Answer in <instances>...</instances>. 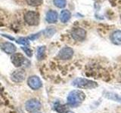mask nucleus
Listing matches in <instances>:
<instances>
[{
	"label": "nucleus",
	"mask_w": 121,
	"mask_h": 113,
	"mask_svg": "<svg viewBox=\"0 0 121 113\" xmlns=\"http://www.w3.org/2000/svg\"><path fill=\"white\" fill-rule=\"evenodd\" d=\"M27 85L31 89L38 90L42 87L43 83H42L41 79L38 76H36V75H32V76L28 78Z\"/></svg>",
	"instance_id": "obj_6"
},
{
	"label": "nucleus",
	"mask_w": 121,
	"mask_h": 113,
	"mask_svg": "<svg viewBox=\"0 0 121 113\" xmlns=\"http://www.w3.org/2000/svg\"><path fill=\"white\" fill-rule=\"evenodd\" d=\"M45 51H46V48L45 46H41L39 47L37 49V59L38 60H43L44 59L45 56Z\"/></svg>",
	"instance_id": "obj_15"
},
{
	"label": "nucleus",
	"mask_w": 121,
	"mask_h": 113,
	"mask_svg": "<svg viewBox=\"0 0 121 113\" xmlns=\"http://www.w3.org/2000/svg\"><path fill=\"white\" fill-rule=\"evenodd\" d=\"M58 17V14L55 11L50 10L46 14V20L49 24H54V23L57 22Z\"/></svg>",
	"instance_id": "obj_11"
},
{
	"label": "nucleus",
	"mask_w": 121,
	"mask_h": 113,
	"mask_svg": "<svg viewBox=\"0 0 121 113\" xmlns=\"http://www.w3.org/2000/svg\"><path fill=\"white\" fill-rule=\"evenodd\" d=\"M71 36L75 41H82L86 37V31L82 28H75L72 30Z\"/></svg>",
	"instance_id": "obj_5"
},
{
	"label": "nucleus",
	"mask_w": 121,
	"mask_h": 113,
	"mask_svg": "<svg viewBox=\"0 0 121 113\" xmlns=\"http://www.w3.org/2000/svg\"><path fill=\"white\" fill-rule=\"evenodd\" d=\"M26 78V73L24 69H17L14 71L11 75V79L14 82H21Z\"/></svg>",
	"instance_id": "obj_9"
},
{
	"label": "nucleus",
	"mask_w": 121,
	"mask_h": 113,
	"mask_svg": "<svg viewBox=\"0 0 121 113\" xmlns=\"http://www.w3.org/2000/svg\"><path fill=\"white\" fill-rule=\"evenodd\" d=\"M40 32H38V33H36V34H33V35H31V36H30L27 39H30V40H32V41H33V40H36V39H37L39 37V36H40Z\"/></svg>",
	"instance_id": "obj_22"
},
{
	"label": "nucleus",
	"mask_w": 121,
	"mask_h": 113,
	"mask_svg": "<svg viewBox=\"0 0 121 113\" xmlns=\"http://www.w3.org/2000/svg\"><path fill=\"white\" fill-rule=\"evenodd\" d=\"M108 98L113 100H115L117 102H120L121 103V97H120L117 94L115 93H107V95H105Z\"/></svg>",
	"instance_id": "obj_19"
},
{
	"label": "nucleus",
	"mask_w": 121,
	"mask_h": 113,
	"mask_svg": "<svg viewBox=\"0 0 121 113\" xmlns=\"http://www.w3.org/2000/svg\"><path fill=\"white\" fill-rule=\"evenodd\" d=\"M0 47H1L2 50L6 53L8 54H14L16 51V47L15 45L11 42H4L0 44Z\"/></svg>",
	"instance_id": "obj_10"
},
{
	"label": "nucleus",
	"mask_w": 121,
	"mask_h": 113,
	"mask_svg": "<svg viewBox=\"0 0 121 113\" xmlns=\"http://www.w3.org/2000/svg\"><path fill=\"white\" fill-rule=\"evenodd\" d=\"M73 55V50L71 48L65 47L60 50L58 54V57L60 60H70Z\"/></svg>",
	"instance_id": "obj_7"
},
{
	"label": "nucleus",
	"mask_w": 121,
	"mask_h": 113,
	"mask_svg": "<svg viewBox=\"0 0 121 113\" xmlns=\"http://www.w3.org/2000/svg\"><path fill=\"white\" fill-rule=\"evenodd\" d=\"M53 3L56 7L59 8H63L66 6L67 2L66 0H54Z\"/></svg>",
	"instance_id": "obj_18"
},
{
	"label": "nucleus",
	"mask_w": 121,
	"mask_h": 113,
	"mask_svg": "<svg viewBox=\"0 0 121 113\" xmlns=\"http://www.w3.org/2000/svg\"><path fill=\"white\" fill-rule=\"evenodd\" d=\"M16 42L19 44H22V45H29L30 44V41L27 38H19L18 39L16 40Z\"/></svg>",
	"instance_id": "obj_20"
},
{
	"label": "nucleus",
	"mask_w": 121,
	"mask_h": 113,
	"mask_svg": "<svg viewBox=\"0 0 121 113\" xmlns=\"http://www.w3.org/2000/svg\"><path fill=\"white\" fill-rule=\"evenodd\" d=\"M111 41L117 45L121 44V30H116L111 36Z\"/></svg>",
	"instance_id": "obj_12"
},
{
	"label": "nucleus",
	"mask_w": 121,
	"mask_h": 113,
	"mask_svg": "<svg viewBox=\"0 0 121 113\" xmlns=\"http://www.w3.org/2000/svg\"><path fill=\"white\" fill-rule=\"evenodd\" d=\"M72 85L76 87V88L82 89H93L98 87V84L95 81L82 78H76L72 82Z\"/></svg>",
	"instance_id": "obj_2"
},
{
	"label": "nucleus",
	"mask_w": 121,
	"mask_h": 113,
	"mask_svg": "<svg viewBox=\"0 0 121 113\" xmlns=\"http://www.w3.org/2000/svg\"><path fill=\"white\" fill-rule=\"evenodd\" d=\"M11 60L14 66L20 67L26 61V58L21 53H16V54H12V56H11Z\"/></svg>",
	"instance_id": "obj_8"
},
{
	"label": "nucleus",
	"mask_w": 121,
	"mask_h": 113,
	"mask_svg": "<svg viewBox=\"0 0 121 113\" xmlns=\"http://www.w3.org/2000/svg\"><path fill=\"white\" fill-rule=\"evenodd\" d=\"M26 110L30 112L33 113L37 111H39L41 109V103L40 102L36 99H31L29 100L25 104Z\"/></svg>",
	"instance_id": "obj_4"
},
{
	"label": "nucleus",
	"mask_w": 121,
	"mask_h": 113,
	"mask_svg": "<svg viewBox=\"0 0 121 113\" xmlns=\"http://www.w3.org/2000/svg\"><path fill=\"white\" fill-rule=\"evenodd\" d=\"M2 36H4V37H6V38H8L9 39H11V40H14V37H11V36H7V35H2Z\"/></svg>",
	"instance_id": "obj_23"
},
{
	"label": "nucleus",
	"mask_w": 121,
	"mask_h": 113,
	"mask_svg": "<svg viewBox=\"0 0 121 113\" xmlns=\"http://www.w3.org/2000/svg\"><path fill=\"white\" fill-rule=\"evenodd\" d=\"M21 49L26 53V54L29 57H31L33 56V51L31 49L29 48L28 47H21Z\"/></svg>",
	"instance_id": "obj_21"
},
{
	"label": "nucleus",
	"mask_w": 121,
	"mask_h": 113,
	"mask_svg": "<svg viewBox=\"0 0 121 113\" xmlns=\"http://www.w3.org/2000/svg\"><path fill=\"white\" fill-rule=\"evenodd\" d=\"M24 20L28 25L37 26L39 23V15L36 11H27L24 15Z\"/></svg>",
	"instance_id": "obj_3"
},
{
	"label": "nucleus",
	"mask_w": 121,
	"mask_h": 113,
	"mask_svg": "<svg viewBox=\"0 0 121 113\" xmlns=\"http://www.w3.org/2000/svg\"><path fill=\"white\" fill-rule=\"evenodd\" d=\"M26 3L28 4L30 6H33V7H37L43 4V0H26Z\"/></svg>",
	"instance_id": "obj_17"
},
{
	"label": "nucleus",
	"mask_w": 121,
	"mask_h": 113,
	"mask_svg": "<svg viewBox=\"0 0 121 113\" xmlns=\"http://www.w3.org/2000/svg\"><path fill=\"white\" fill-rule=\"evenodd\" d=\"M55 32H56L55 29L52 28V27H48L47 29H45L43 31L44 35L46 36L47 38H51L52 36H53L55 35Z\"/></svg>",
	"instance_id": "obj_16"
},
{
	"label": "nucleus",
	"mask_w": 121,
	"mask_h": 113,
	"mask_svg": "<svg viewBox=\"0 0 121 113\" xmlns=\"http://www.w3.org/2000/svg\"><path fill=\"white\" fill-rule=\"evenodd\" d=\"M86 99V95L82 90H74L68 94L67 103L71 107H77Z\"/></svg>",
	"instance_id": "obj_1"
},
{
	"label": "nucleus",
	"mask_w": 121,
	"mask_h": 113,
	"mask_svg": "<svg viewBox=\"0 0 121 113\" xmlns=\"http://www.w3.org/2000/svg\"><path fill=\"white\" fill-rule=\"evenodd\" d=\"M71 17V14L68 10H63L60 14V20L62 23H67Z\"/></svg>",
	"instance_id": "obj_14"
},
{
	"label": "nucleus",
	"mask_w": 121,
	"mask_h": 113,
	"mask_svg": "<svg viewBox=\"0 0 121 113\" xmlns=\"http://www.w3.org/2000/svg\"><path fill=\"white\" fill-rule=\"evenodd\" d=\"M54 109L56 112H58V113H66L67 112H69V107L67 105H63L60 103H56L55 104Z\"/></svg>",
	"instance_id": "obj_13"
},
{
	"label": "nucleus",
	"mask_w": 121,
	"mask_h": 113,
	"mask_svg": "<svg viewBox=\"0 0 121 113\" xmlns=\"http://www.w3.org/2000/svg\"><path fill=\"white\" fill-rule=\"evenodd\" d=\"M66 113H74V112H67Z\"/></svg>",
	"instance_id": "obj_24"
}]
</instances>
